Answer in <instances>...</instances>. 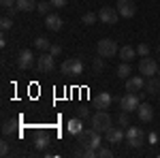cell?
Returning a JSON list of instances; mask_svg holds the SVG:
<instances>
[{"instance_id": "cell-1", "label": "cell", "mask_w": 160, "mask_h": 158, "mask_svg": "<svg viewBox=\"0 0 160 158\" xmlns=\"http://www.w3.org/2000/svg\"><path fill=\"white\" fill-rule=\"evenodd\" d=\"M79 139V145L81 147H92V150H98L100 147V133L96 128H83L81 133L77 135Z\"/></svg>"}, {"instance_id": "cell-2", "label": "cell", "mask_w": 160, "mask_h": 158, "mask_svg": "<svg viewBox=\"0 0 160 158\" xmlns=\"http://www.w3.org/2000/svg\"><path fill=\"white\" fill-rule=\"evenodd\" d=\"M111 126H113V120H111V115H109L105 109L96 111V113L92 115V128H96L100 135H105V133L111 128Z\"/></svg>"}, {"instance_id": "cell-3", "label": "cell", "mask_w": 160, "mask_h": 158, "mask_svg": "<svg viewBox=\"0 0 160 158\" xmlns=\"http://www.w3.org/2000/svg\"><path fill=\"white\" fill-rule=\"evenodd\" d=\"M96 51H98V56H102V58H113L120 51V47H118V43L113 38H100L98 45H96Z\"/></svg>"}, {"instance_id": "cell-4", "label": "cell", "mask_w": 160, "mask_h": 158, "mask_svg": "<svg viewBox=\"0 0 160 158\" xmlns=\"http://www.w3.org/2000/svg\"><path fill=\"white\" fill-rule=\"evenodd\" d=\"M60 71H62V75H73V77H77V75L83 73V60H79V58H68V60L62 62Z\"/></svg>"}, {"instance_id": "cell-5", "label": "cell", "mask_w": 160, "mask_h": 158, "mask_svg": "<svg viewBox=\"0 0 160 158\" xmlns=\"http://www.w3.org/2000/svg\"><path fill=\"white\" fill-rule=\"evenodd\" d=\"M126 141L130 147H141L145 143V133L139 126H128L126 128Z\"/></svg>"}, {"instance_id": "cell-6", "label": "cell", "mask_w": 160, "mask_h": 158, "mask_svg": "<svg viewBox=\"0 0 160 158\" xmlns=\"http://www.w3.org/2000/svg\"><path fill=\"white\" fill-rule=\"evenodd\" d=\"M139 105H141V98H139V94H135V92H128V94H124V96L120 98V109L128 111V113L137 111Z\"/></svg>"}, {"instance_id": "cell-7", "label": "cell", "mask_w": 160, "mask_h": 158, "mask_svg": "<svg viewBox=\"0 0 160 158\" xmlns=\"http://www.w3.org/2000/svg\"><path fill=\"white\" fill-rule=\"evenodd\" d=\"M37 69H38V73H51L56 69V58L51 56L49 51H43L37 58Z\"/></svg>"}, {"instance_id": "cell-8", "label": "cell", "mask_w": 160, "mask_h": 158, "mask_svg": "<svg viewBox=\"0 0 160 158\" xmlns=\"http://www.w3.org/2000/svg\"><path fill=\"white\" fill-rule=\"evenodd\" d=\"M139 73L143 75V77H154V75H158V64H156V60L149 58V56L141 58V62H139Z\"/></svg>"}, {"instance_id": "cell-9", "label": "cell", "mask_w": 160, "mask_h": 158, "mask_svg": "<svg viewBox=\"0 0 160 158\" xmlns=\"http://www.w3.org/2000/svg\"><path fill=\"white\" fill-rule=\"evenodd\" d=\"M120 17H122V15L118 13V9H113V7H102V9L98 11V19L102 22V24L113 26V24H118Z\"/></svg>"}, {"instance_id": "cell-10", "label": "cell", "mask_w": 160, "mask_h": 158, "mask_svg": "<svg viewBox=\"0 0 160 158\" xmlns=\"http://www.w3.org/2000/svg\"><path fill=\"white\" fill-rule=\"evenodd\" d=\"M37 64V58H34V54L30 51V49H24V51H19V56H17V66L22 69V71H28V69H32Z\"/></svg>"}, {"instance_id": "cell-11", "label": "cell", "mask_w": 160, "mask_h": 158, "mask_svg": "<svg viewBox=\"0 0 160 158\" xmlns=\"http://www.w3.org/2000/svg\"><path fill=\"white\" fill-rule=\"evenodd\" d=\"M143 88H145L143 75H135V77H128V79H126V92H135V94H139Z\"/></svg>"}, {"instance_id": "cell-12", "label": "cell", "mask_w": 160, "mask_h": 158, "mask_svg": "<svg viewBox=\"0 0 160 158\" xmlns=\"http://www.w3.org/2000/svg\"><path fill=\"white\" fill-rule=\"evenodd\" d=\"M118 13L122 15V17H132L137 13V7H135V2L132 0H118Z\"/></svg>"}, {"instance_id": "cell-13", "label": "cell", "mask_w": 160, "mask_h": 158, "mask_svg": "<svg viewBox=\"0 0 160 158\" xmlns=\"http://www.w3.org/2000/svg\"><path fill=\"white\" fill-rule=\"evenodd\" d=\"M137 115H139L141 122H152V118H154V107L149 103H141L139 109H137Z\"/></svg>"}, {"instance_id": "cell-14", "label": "cell", "mask_w": 160, "mask_h": 158, "mask_svg": "<svg viewBox=\"0 0 160 158\" xmlns=\"http://www.w3.org/2000/svg\"><path fill=\"white\" fill-rule=\"evenodd\" d=\"M124 137H126V133H124L122 128H118V126H111L109 130L105 133V139H107L109 143H120Z\"/></svg>"}, {"instance_id": "cell-15", "label": "cell", "mask_w": 160, "mask_h": 158, "mask_svg": "<svg viewBox=\"0 0 160 158\" xmlns=\"http://www.w3.org/2000/svg\"><path fill=\"white\" fill-rule=\"evenodd\" d=\"M62 24L64 22H62L60 15H53V13L51 15H45V26H47V30H51V32H58L62 28Z\"/></svg>"}, {"instance_id": "cell-16", "label": "cell", "mask_w": 160, "mask_h": 158, "mask_svg": "<svg viewBox=\"0 0 160 158\" xmlns=\"http://www.w3.org/2000/svg\"><path fill=\"white\" fill-rule=\"evenodd\" d=\"M94 103H96L98 109H109L111 103H113V96H111L109 92H98V96L94 98Z\"/></svg>"}, {"instance_id": "cell-17", "label": "cell", "mask_w": 160, "mask_h": 158, "mask_svg": "<svg viewBox=\"0 0 160 158\" xmlns=\"http://www.w3.org/2000/svg\"><path fill=\"white\" fill-rule=\"evenodd\" d=\"M143 90L148 92L149 96L160 94V79H156V77H148V81H145V88H143Z\"/></svg>"}, {"instance_id": "cell-18", "label": "cell", "mask_w": 160, "mask_h": 158, "mask_svg": "<svg viewBox=\"0 0 160 158\" xmlns=\"http://www.w3.org/2000/svg\"><path fill=\"white\" fill-rule=\"evenodd\" d=\"M118 56H120V60H122V62H130L137 56V49L132 47V45H124V47H120Z\"/></svg>"}, {"instance_id": "cell-19", "label": "cell", "mask_w": 160, "mask_h": 158, "mask_svg": "<svg viewBox=\"0 0 160 158\" xmlns=\"http://www.w3.org/2000/svg\"><path fill=\"white\" fill-rule=\"evenodd\" d=\"M66 128H68V133L73 135V137H77V135L83 130V122H81V118H73V120L68 122V126H66Z\"/></svg>"}, {"instance_id": "cell-20", "label": "cell", "mask_w": 160, "mask_h": 158, "mask_svg": "<svg viewBox=\"0 0 160 158\" xmlns=\"http://www.w3.org/2000/svg\"><path fill=\"white\" fill-rule=\"evenodd\" d=\"M118 77H122V79H128L130 75H132V69H130V62H122L120 66H118V71H115Z\"/></svg>"}, {"instance_id": "cell-21", "label": "cell", "mask_w": 160, "mask_h": 158, "mask_svg": "<svg viewBox=\"0 0 160 158\" xmlns=\"http://www.w3.org/2000/svg\"><path fill=\"white\" fill-rule=\"evenodd\" d=\"M0 4H2V9L9 13V15H15V13L19 11L17 9V0H0Z\"/></svg>"}, {"instance_id": "cell-22", "label": "cell", "mask_w": 160, "mask_h": 158, "mask_svg": "<svg viewBox=\"0 0 160 158\" xmlns=\"http://www.w3.org/2000/svg\"><path fill=\"white\" fill-rule=\"evenodd\" d=\"M37 0H17V9L19 11H34L37 9Z\"/></svg>"}, {"instance_id": "cell-23", "label": "cell", "mask_w": 160, "mask_h": 158, "mask_svg": "<svg viewBox=\"0 0 160 158\" xmlns=\"http://www.w3.org/2000/svg\"><path fill=\"white\" fill-rule=\"evenodd\" d=\"M34 47H37L38 51H49V49H51V43L45 37H38V38H34Z\"/></svg>"}, {"instance_id": "cell-24", "label": "cell", "mask_w": 160, "mask_h": 158, "mask_svg": "<svg viewBox=\"0 0 160 158\" xmlns=\"http://www.w3.org/2000/svg\"><path fill=\"white\" fill-rule=\"evenodd\" d=\"M49 9H53L49 0H41V2L37 4V11L41 13V15H49Z\"/></svg>"}, {"instance_id": "cell-25", "label": "cell", "mask_w": 160, "mask_h": 158, "mask_svg": "<svg viewBox=\"0 0 160 158\" xmlns=\"http://www.w3.org/2000/svg\"><path fill=\"white\" fill-rule=\"evenodd\" d=\"M96 19H98V15H96V13H86V15L81 17V24L92 26V24H96Z\"/></svg>"}, {"instance_id": "cell-26", "label": "cell", "mask_w": 160, "mask_h": 158, "mask_svg": "<svg viewBox=\"0 0 160 158\" xmlns=\"http://www.w3.org/2000/svg\"><path fill=\"white\" fill-rule=\"evenodd\" d=\"M92 69H94V73H102V69H105V60H102V56H100V58H94Z\"/></svg>"}, {"instance_id": "cell-27", "label": "cell", "mask_w": 160, "mask_h": 158, "mask_svg": "<svg viewBox=\"0 0 160 158\" xmlns=\"http://www.w3.org/2000/svg\"><path fill=\"white\" fill-rule=\"evenodd\" d=\"M118 124H120V126H126V128L130 126V118H128V111H122V113L118 115Z\"/></svg>"}, {"instance_id": "cell-28", "label": "cell", "mask_w": 160, "mask_h": 158, "mask_svg": "<svg viewBox=\"0 0 160 158\" xmlns=\"http://www.w3.org/2000/svg\"><path fill=\"white\" fill-rule=\"evenodd\" d=\"M0 28H2V32L11 30V28H13V19H11V17H2V19H0Z\"/></svg>"}, {"instance_id": "cell-29", "label": "cell", "mask_w": 160, "mask_h": 158, "mask_svg": "<svg viewBox=\"0 0 160 158\" xmlns=\"http://www.w3.org/2000/svg\"><path fill=\"white\" fill-rule=\"evenodd\" d=\"M137 56H141V58L149 56V45H148V43H141V45L137 47Z\"/></svg>"}, {"instance_id": "cell-30", "label": "cell", "mask_w": 160, "mask_h": 158, "mask_svg": "<svg viewBox=\"0 0 160 158\" xmlns=\"http://www.w3.org/2000/svg\"><path fill=\"white\" fill-rule=\"evenodd\" d=\"M13 130H15V122H4V124H2V135H11Z\"/></svg>"}, {"instance_id": "cell-31", "label": "cell", "mask_w": 160, "mask_h": 158, "mask_svg": "<svg viewBox=\"0 0 160 158\" xmlns=\"http://www.w3.org/2000/svg\"><path fill=\"white\" fill-rule=\"evenodd\" d=\"M47 143H49V139L41 135V137L37 139V150H45V147H47Z\"/></svg>"}, {"instance_id": "cell-32", "label": "cell", "mask_w": 160, "mask_h": 158, "mask_svg": "<svg viewBox=\"0 0 160 158\" xmlns=\"http://www.w3.org/2000/svg\"><path fill=\"white\" fill-rule=\"evenodd\" d=\"M111 156H113V152L109 147H98V158H111Z\"/></svg>"}, {"instance_id": "cell-33", "label": "cell", "mask_w": 160, "mask_h": 158, "mask_svg": "<svg viewBox=\"0 0 160 158\" xmlns=\"http://www.w3.org/2000/svg\"><path fill=\"white\" fill-rule=\"evenodd\" d=\"M51 2V7H53V9H62V7H66V4H68V0H49Z\"/></svg>"}, {"instance_id": "cell-34", "label": "cell", "mask_w": 160, "mask_h": 158, "mask_svg": "<svg viewBox=\"0 0 160 158\" xmlns=\"http://www.w3.org/2000/svg\"><path fill=\"white\" fill-rule=\"evenodd\" d=\"M49 54H51V56H53V58H58V56H60V54H62V47H60V45H51Z\"/></svg>"}, {"instance_id": "cell-35", "label": "cell", "mask_w": 160, "mask_h": 158, "mask_svg": "<svg viewBox=\"0 0 160 158\" xmlns=\"http://www.w3.org/2000/svg\"><path fill=\"white\" fill-rule=\"evenodd\" d=\"M0 154H2V156H7V154H9V143H7V141H2V143H0Z\"/></svg>"}, {"instance_id": "cell-36", "label": "cell", "mask_w": 160, "mask_h": 158, "mask_svg": "<svg viewBox=\"0 0 160 158\" xmlns=\"http://www.w3.org/2000/svg\"><path fill=\"white\" fill-rule=\"evenodd\" d=\"M79 111V118H81V120H83V118H88V115H90V111L86 109V107H81V109H77Z\"/></svg>"}, {"instance_id": "cell-37", "label": "cell", "mask_w": 160, "mask_h": 158, "mask_svg": "<svg viewBox=\"0 0 160 158\" xmlns=\"http://www.w3.org/2000/svg\"><path fill=\"white\" fill-rule=\"evenodd\" d=\"M158 75H160V66H158Z\"/></svg>"}, {"instance_id": "cell-38", "label": "cell", "mask_w": 160, "mask_h": 158, "mask_svg": "<svg viewBox=\"0 0 160 158\" xmlns=\"http://www.w3.org/2000/svg\"><path fill=\"white\" fill-rule=\"evenodd\" d=\"M158 51H160V45H158Z\"/></svg>"}]
</instances>
